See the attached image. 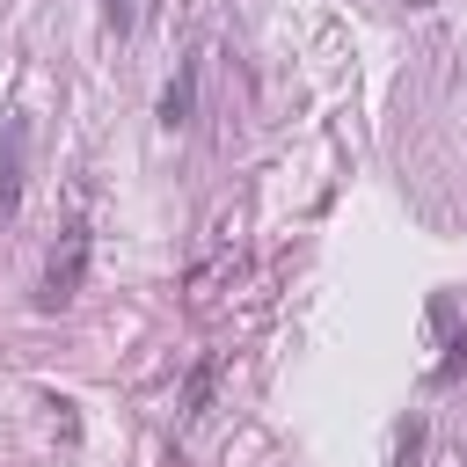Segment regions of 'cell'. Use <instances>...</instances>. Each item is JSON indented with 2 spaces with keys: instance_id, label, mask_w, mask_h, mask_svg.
I'll return each mask as SVG.
<instances>
[{
  "instance_id": "obj_2",
  "label": "cell",
  "mask_w": 467,
  "mask_h": 467,
  "mask_svg": "<svg viewBox=\"0 0 467 467\" xmlns=\"http://www.w3.org/2000/svg\"><path fill=\"white\" fill-rule=\"evenodd\" d=\"M22 175H29V117H7L0 124V219H15Z\"/></svg>"
},
{
  "instance_id": "obj_3",
  "label": "cell",
  "mask_w": 467,
  "mask_h": 467,
  "mask_svg": "<svg viewBox=\"0 0 467 467\" xmlns=\"http://www.w3.org/2000/svg\"><path fill=\"white\" fill-rule=\"evenodd\" d=\"M190 109H197V58H182V66H175V80L161 88V124H168V131H182V124H190Z\"/></svg>"
},
{
  "instance_id": "obj_1",
  "label": "cell",
  "mask_w": 467,
  "mask_h": 467,
  "mask_svg": "<svg viewBox=\"0 0 467 467\" xmlns=\"http://www.w3.org/2000/svg\"><path fill=\"white\" fill-rule=\"evenodd\" d=\"M80 277H88V219H66L58 226V241H51V255H44V306H73V292H80Z\"/></svg>"
},
{
  "instance_id": "obj_4",
  "label": "cell",
  "mask_w": 467,
  "mask_h": 467,
  "mask_svg": "<svg viewBox=\"0 0 467 467\" xmlns=\"http://www.w3.org/2000/svg\"><path fill=\"white\" fill-rule=\"evenodd\" d=\"M212 379H219V350H204V358L190 365V379H182V423H197V416H204V401H212Z\"/></svg>"
},
{
  "instance_id": "obj_5",
  "label": "cell",
  "mask_w": 467,
  "mask_h": 467,
  "mask_svg": "<svg viewBox=\"0 0 467 467\" xmlns=\"http://www.w3.org/2000/svg\"><path fill=\"white\" fill-rule=\"evenodd\" d=\"M131 22H139V0H102V29L109 36H124Z\"/></svg>"
}]
</instances>
